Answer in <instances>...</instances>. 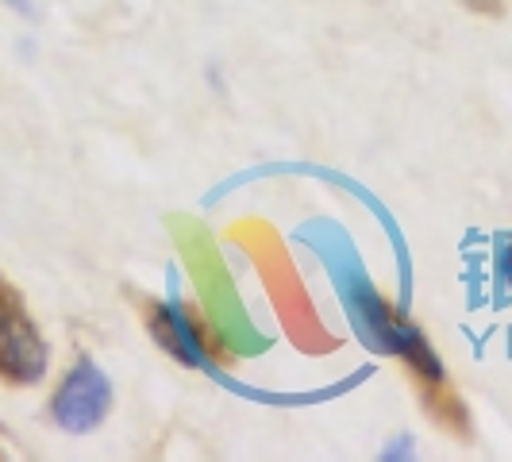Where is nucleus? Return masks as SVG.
<instances>
[{"instance_id":"1","label":"nucleus","mask_w":512,"mask_h":462,"mask_svg":"<svg viewBox=\"0 0 512 462\" xmlns=\"http://www.w3.org/2000/svg\"><path fill=\"white\" fill-rule=\"evenodd\" d=\"M47 374V343L27 316L24 301L0 278V378L12 385H31Z\"/></svg>"},{"instance_id":"2","label":"nucleus","mask_w":512,"mask_h":462,"mask_svg":"<svg viewBox=\"0 0 512 462\" xmlns=\"http://www.w3.org/2000/svg\"><path fill=\"white\" fill-rule=\"evenodd\" d=\"M108 409H112V382H108V374H104L97 362L77 359L51 401L54 424L62 432L85 436V432L101 428Z\"/></svg>"},{"instance_id":"3","label":"nucleus","mask_w":512,"mask_h":462,"mask_svg":"<svg viewBox=\"0 0 512 462\" xmlns=\"http://www.w3.org/2000/svg\"><path fill=\"white\" fill-rule=\"evenodd\" d=\"M147 328L158 339L162 351H170L185 366H205L208 362V335L205 324L189 316V308L181 305H162L151 301L147 305Z\"/></svg>"},{"instance_id":"4","label":"nucleus","mask_w":512,"mask_h":462,"mask_svg":"<svg viewBox=\"0 0 512 462\" xmlns=\"http://www.w3.org/2000/svg\"><path fill=\"white\" fill-rule=\"evenodd\" d=\"M501 274H505V282L512 289V235L505 239V247H501Z\"/></svg>"},{"instance_id":"5","label":"nucleus","mask_w":512,"mask_h":462,"mask_svg":"<svg viewBox=\"0 0 512 462\" xmlns=\"http://www.w3.org/2000/svg\"><path fill=\"white\" fill-rule=\"evenodd\" d=\"M12 8H20V12H27V0H8Z\"/></svg>"}]
</instances>
